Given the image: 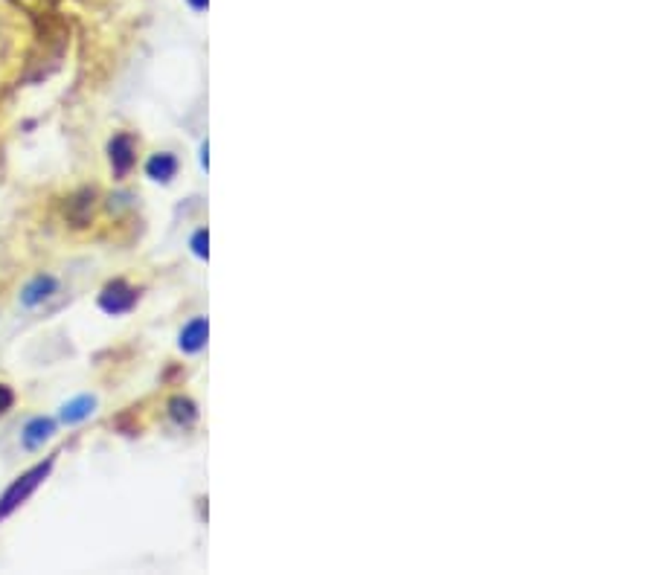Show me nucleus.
<instances>
[{
	"label": "nucleus",
	"mask_w": 654,
	"mask_h": 575,
	"mask_svg": "<svg viewBox=\"0 0 654 575\" xmlns=\"http://www.w3.org/2000/svg\"><path fill=\"white\" fill-rule=\"evenodd\" d=\"M195 9H207V0H189Z\"/></svg>",
	"instance_id": "12"
},
{
	"label": "nucleus",
	"mask_w": 654,
	"mask_h": 575,
	"mask_svg": "<svg viewBox=\"0 0 654 575\" xmlns=\"http://www.w3.org/2000/svg\"><path fill=\"white\" fill-rule=\"evenodd\" d=\"M189 247H192V253L198 256V259H207L209 256V233L204 227L195 230V235L189 239Z\"/></svg>",
	"instance_id": "10"
},
{
	"label": "nucleus",
	"mask_w": 654,
	"mask_h": 575,
	"mask_svg": "<svg viewBox=\"0 0 654 575\" xmlns=\"http://www.w3.org/2000/svg\"><path fill=\"white\" fill-rule=\"evenodd\" d=\"M134 303H137V291L123 279L108 282L99 294V308L105 314H128L134 308Z\"/></svg>",
	"instance_id": "2"
},
{
	"label": "nucleus",
	"mask_w": 654,
	"mask_h": 575,
	"mask_svg": "<svg viewBox=\"0 0 654 575\" xmlns=\"http://www.w3.org/2000/svg\"><path fill=\"white\" fill-rule=\"evenodd\" d=\"M50 470H52V460H47V462H38L35 468L26 470L23 477H18L15 482H12V486L4 491V497H0V520L9 517L12 512H15L18 506H23L26 500H30L32 491H35V488L41 486V482L50 477Z\"/></svg>",
	"instance_id": "1"
},
{
	"label": "nucleus",
	"mask_w": 654,
	"mask_h": 575,
	"mask_svg": "<svg viewBox=\"0 0 654 575\" xmlns=\"http://www.w3.org/2000/svg\"><path fill=\"white\" fill-rule=\"evenodd\" d=\"M52 434H56V422H52V418L38 415V418H32V422H26L23 434H21V442H23L26 451H38V448H44V442H50Z\"/></svg>",
	"instance_id": "5"
},
{
	"label": "nucleus",
	"mask_w": 654,
	"mask_h": 575,
	"mask_svg": "<svg viewBox=\"0 0 654 575\" xmlns=\"http://www.w3.org/2000/svg\"><path fill=\"white\" fill-rule=\"evenodd\" d=\"M207 334H209L207 317H192L187 325H183V332L178 337L180 351H187V355H198V351L207 346Z\"/></svg>",
	"instance_id": "4"
},
{
	"label": "nucleus",
	"mask_w": 654,
	"mask_h": 575,
	"mask_svg": "<svg viewBox=\"0 0 654 575\" xmlns=\"http://www.w3.org/2000/svg\"><path fill=\"white\" fill-rule=\"evenodd\" d=\"M94 410H97V398L94 396H78V398L64 404L59 415H61L64 424H78V422H85V418L94 415Z\"/></svg>",
	"instance_id": "8"
},
{
	"label": "nucleus",
	"mask_w": 654,
	"mask_h": 575,
	"mask_svg": "<svg viewBox=\"0 0 654 575\" xmlns=\"http://www.w3.org/2000/svg\"><path fill=\"white\" fill-rule=\"evenodd\" d=\"M108 160L116 178H125L134 169V142H131L128 134H116L108 142Z\"/></svg>",
	"instance_id": "3"
},
{
	"label": "nucleus",
	"mask_w": 654,
	"mask_h": 575,
	"mask_svg": "<svg viewBox=\"0 0 654 575\" xmlns=\"http://www.w3.org/2000/svg\"><path fill=\"white\" fill-rule=\"evenodd\" d=\"M12 404H15V392H12L6 384H0V415L9 413Z\"/></svg>",
	"instance_id": "11"
},
{
	"label": "nucleus",
	"mask_w": 654,
	"mask_h": 575,
	"mask_svg": "<svg viewBox=\"0 0 654 575\" xmlns=\"http://www.w3.org/2000/svg\"><path fill=\"white\" fill-rule=\"evenodd\" d=\"M52 291H56V279H52V277H35L32 282H26V285H23L21 303H23L26 308H35V306H41Z\"/></svg>",
	"instance_id": "7"
},
{
	"label": "nucleus",
	"mask_w": 654,
	"mask_h": 575,
	"mask_svg": "<svg viewBox=\"0 0 654 575\" xmlns=\"http://www.w3.org/2000/svg\"><path fill=\"white\" fill-rule=\"evenodd\" d=\"M169 415H172V422L178 427H189V424H195V418H198V407H195L192 398L175 396L172 401H169Z\"/></svg>",
	"instance_id": "9"
},
{
	"label": "nucleus",
	"mask_w": 654,
	"mask_h": 575,
	"mask_svg": "<svg viewBox=\"0 0 654 575\" xmlns=\"http://www.w3.org/2000/svg\"><path fill=\"white\" fill-rule=\"evenodd\" d=\"M146 175L157 183H169L175 175H178V157L169 154V151H161V154H152L149 163H146Z\"/></svg>",
	"instance_id": "6"
}]
</instances>
